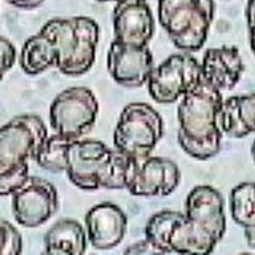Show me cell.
Returning <instances> with one entry per match:
<instances>
[{"label": "cell", "mask_w": 255, "mask_h": 255, "mask_svg": "<svg viewBox=\"0 0 255 255\" xmlns=\"http://www.w3.org/2000/svg\"><path fill=\"white\" fill-rule=\"evenodd\" d=\"M129 158L101 140L72 139L66 147L64 172L85 191L125 190Z\"/></svg>", "instance_id": "277c9868"}, {"label": "cell", "mask_w": 255, "mask_h": 255, "mask_svg": "<svg viewBox=\"0 0 255 255\" xmlns=\"http://www.w3.org/2000/svg\"><path fill=\"white\" fill-rule=\"evenodd\" d=\"M214 11V0H158L159 24L174 46L185 53L204 46Z\"/></svg>", "instance_id": "8992f818"}, {"label": "cell", "mask_w": 255, "mask_h": 255, "mask_svg": "<svg viewBox=\"0 0 255 255\" xmlns=\"http://www.w3.org/2000/svg\"><path fill=\"white\" fill-rule=\"evenodd\" d=\"M244 238H246L247 244H249L252 249H255V227L244 228Z\"/></svg>", "instance_id": "484cf974"}, {"label": "cell", "mask_w": 255, "mask_h": 255, "mask_svg": "<svg viewBox=\"0 0 255 255\" xmlns=\"http://www.w3.org/2000/svg\"><path fill=\"white\" fill-rule=\"evenodd\" d=\"M99 102L86 86L61 91L50 107V125L56 134L67 139H82L96 123Z\"/></svg>", "instance_id": "ba28073f"}, {"label": "cell", "mask_w": 255, "mask_h": 255, "mask_svg": "<svg viewBox=\"0 0 255 255\" xmlns=\"http://www.w3.org/2000/svg\"><path fill=\"white\" fill-rule=\"evenodd\" d=\"M220 128L223 134L235 139L255 134V94L231 96L223 99Z\"/></svg>", "instance_id": "2e32d148"}, {"label": "cell", "mask_w": 255, "mask_h": 255, "mask_svg": "<svg viewBox=\"0 0 255 255\" xmlns=\"http://www.w3.org/2000/svg\"><path fill=\"white\" fill-rule=\"evenodd\" d=\"M86 230L77 220L62 219L46 231L45 252L54 255H82L86 251Z\"/></svg>", "instance_id": "e0dca14e"}, {"label": "cell", "mask_w": 255, "mask_h": 255, "mask_svg": "<svg viewBox=\"0 0 255 255\" xmlns=\"http://www.w3.org/2000/svg\"><path fill=\"white\" fill-rule=\"evenodd\" d=\"M88 243L99 251H109L123 241L128 228V215L114 203H99L85 217Z\"/></svg>", "instance_id": "5bb4252c"}, {"label": "cell", "mask_w": 255, "mask_h": 255, "mask_svg": "<svg viewBox=\"0 0 255 255\" xmlns=\"http://www.w3.org/2000/svg\"><path fill=\"white\" fill-rule=\"evenodd\" d=\"M180 169L172 159L148 155L129 158L126 172V188L134 196H167L179 187Z\"/></svg>", "instance_id": "30bf717a"}, {"label": "cell", "mask_w": 255, "mask_h": 255, "mask_svg": "<svg viewBox=\"0 0 255 255\" xmlns=\"http://www.w3.org/2000/svg\"><path fill=\"white\" fill-rule=\"evenodd\" d=\"M115 40L125 45L145 46L155 34V18L145 0H120L114 8Z\"/></svg>", "instance_id": "4fadbf2b"}, {"label": "cell", "mask_w": 255, "mask_h": 255, "mask_svg": "<svg viewBox=\"0 0 255 255\" xmlns=\"http://www.w3.org/2000/svg\"><path fill=\"white\" fill-rule=\"evenodd\" d=\"M244 62L236 46L209 48L201 61L203 80L219 91H230L238 85Z\"/></svg>", "instance_id": "9a60e30c"}, {"label": "cell", "mask_w": 255, "mask_h": 255, "mask_svg": "<svg viewBox=\"0 0 255 255\" xmlns=\"http://www.w3.org/2000/svg\"><path fill=\"white\" fill-rule=\"evenodd\" d=\"M22 252V236L10 222L0 219V255H18Z\"/></svg>", "instance_id": "44dd1931"}, {"label": "cell", "mask_w": 255, "mask_h": 255, "mask_svg": "<svg viewBox=\"0 0 255 255\" xmlns=\"http://www.w3.org/2000/svg\"><path fill=\"white\" fill-rule=\"evenodd\" d=\"M153 67V56L148 45L132 46L117 40L112 42L107 53V70L120 86L139 88L145 85Z\"/></svg>", "instance_id": "7c38bea8"}, {"label": "cell", "mask_w": 255, "mask_h": 255, "mask_svg": "<svg viewBox=\"0 0 255 255\" xmlns=\"http://www.w3.org/2000/svg\"><path fill=\"white\" fill-rule=\"evenodd\" d=\"M230 211L239 227H255V182H243L231 190Z\"/></svg>", "instance_id": "ac0fdd59"}, {"label": "cell", "mask_w": 255, "mask_h": 255, "mask_svg": "<svg viewBox=\"0 0 255 255\" xmlns=\"http://www.w3.org/2000/svg\"><path fill=\"white\" fill-rule=\"evenodd\" d=\"M16 61V48L8 38L0 37V80L13 67Z\"/></svg>", "instance_id": "7402d4cb"}, {"label": "cell", "mask_w": 255, "mask_h": 255, "mask_svg": "<svg viewBox=\"0 0 255 255\" xmlns=\"http://www.w3.org/2000/svg\"><path fill=\"white\" fill-rule=\"evenodd\" d=\"M98 2H120V0H98Z\"/></svg>", "instance_id": "83f0119b"}, {"label": "cell", "mask_w": 255, "mask_h": 255, "mask_svg": "<svg viewBox=\"0 0 255 255\" xmlns=\"http://www.w3.org/2000/svg\"><path fill=\"white\" fill-rule=\"evenodd\" d=\"M225 203L222 193L211 185H198L185 201V214L169 236L172 254H211L225 235Z\"/></svg>", "instance_id": "3957f363"}, {"label": "cell", "mask_w": 255, "mask_h": 255, "mask_svg": "<svg viewBox=\"0 0 255 255\" xmlns=\"http://www.w3.org/2000/svg\"><path fill=\"white\" fill-rule=\"evenodd\" d=\"M182 212L177 211H161L151 215L145 225V239L153 244L159 254H172L169 247L171 231L182 219Z\"/></svg>", "instance_id": "d6986e66"}, {"label": "cell", "mask_w": 255, "mask_h": 255, "mask_svg": "<svg viewBox=\"0 0 255 255\" xmlns=\"http://www.w3.org/2000/svg\"><path fill=\"white\" fill-rule=\"evenodd\" d=\"M179 101V145L188 156L199 161L214 158L222 148V91L201 78V82Z\"/></svg>", "instance_id": "7a4b0ae2"}, {"label": "cell", "mask_w": 255, "mask_h": 255, "mask_svg": "<svg viewBox=\"0 0 255 255\" xmlns=\"http://www.w3.org/2000/svg\"><path fill=\"white\" fill-rule=\"evenodd\" d=\"M164 132L163 118L145 102H131L122 110L114 131V147L128 158L153 153Z\"/></svg>", "instance_id": "52a82bcc"}, {"label": "cell", "mask_w": 255, "mask_h": 255, "mask_svg": "<svg viewBox=\"0 0 255 255\" xmlns=\"http://www.w3.org/2000/svg\"><path fill=\"white\" fill-rule=\"evenodd\" d=\"M69 140L72 139H67L56 132L53 135H48L35 155L37 164L42 169L53 174L64 172V156H66V147Z\"/></svg>", "instance_id": "ffe728a7"}, {"label": "cell", "mask_w": 255, "mask_h": 255, "mask_svg": "<svg viewBox=\"0 0 255 255\" xmlns=\"http://www.w3.org/2000/svg\"><path fill=\"white\" fill-rule=\"evenodd\" d=\"M201 62L191 53L171 54L151 70L147 80L148 94L158 104L177 102L201 82Z\"/></svg>", "instance_id": "9c48e42d"}, {"label": "cell", "mask_w": 255, "mask_h": 255, "mask_svg": "<svg viewBox=\"0 0 255 255\" xmlns=\"http://www.w3.org/2000/svg\"><path fill=\"white\" fill-rule=\"evenodd\" d=\"M126 254H159L158 249L153 246V244H150L147 239H143V241H137V243H134L132 246H129L128 249L125 251Z\"/></svg>", "instance_id": "cb8c5ba5"}, {"label": "cell", "mask_w": 255, "mask_h": 255, "mask_svg": "<svg viewBox=\"0 0 255 255\" xmlns=\"http://www.w3.org/2000/svg\"><path fill=\"white\" fill-rule=\"evenodd\" d=\"M6 2L16 8H22V10H34V8L42 5L45 0H6Z\"/></svg>", "instance_id": "d4e9b609"}, {"label": "cell", "mask_w": 255, "mask_h": 255, "mask_svg": "<svg viewBox=\"0 0 255 255\" xmlns=\"http://www.w3.org/2000/svg\"><path fill=\"white\" fill-rule=\"evenodd\" d=\"M46 137V126L37 115H18L0 128V196L11 195L29 177V161Z\"/></svg>", "instance_id": "5b68a950"}, {"label": "cell", "mask_w": 255, "mask_h": 255, "mask_svg": "<svg viewBox=\"0 0 255 255\" xmlns=\"http://www.w3.org/2000/svg\"><path fill=\"white\" fill-rule=\"evenodd\" d=\"M11 207L14 219L21 227H40L58 211V190L50 180L29 175L22 185L11 193Z\"/></svg>", "instance_id": "8fae6325"}, {"label": "cell", "mask_w": 255, "mask_h": 255, "mask_svg": "<svg viewBox=\"0 0 255 255\" xmlns=\"http://www.w3.org/2000/svg\"><path fill=\"white\" fill-rule=\"evenodd\" d=\"M252 158H254V163H255V140L252 143Z\"/></svg>", "instance_id": "4316f807"}, {"label": "cell", "mask_w": 255, "mask_h": 255, "mask_svg": "<svg viewBox=\"0 0 255 255\" xmlns=\"http://www.w3.org/2000/svg\"><path fill=\"white\" fill-rule=\"evenodd\" d=\"M246 21H247V29H249V42L251 48L255 54V0H247L246 6Z\"/></svg>", "instance_id": "603a6c76"}, {"label": "cell", "mask_w": 255, "mask_h": 255, "mask_svg": "<svg viewBox=\"0 0 255 255\" xmlns=\"http://www.w3.org/2000/svg\"><path fill=\"white\" fill-rule=\"evenodd\" d=\"M99 26L88 16L54 18L34 35L46 67H58L64 75L80 77L93 67L99 43Z\"/></svg>", "instance_id": "6da1fadb"}]
</instances>
